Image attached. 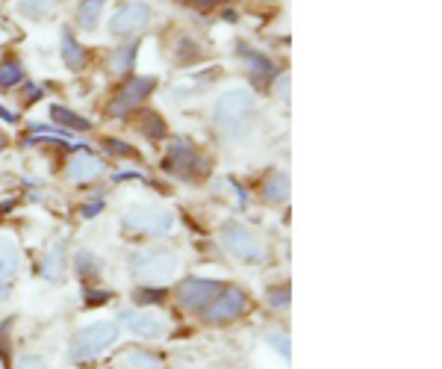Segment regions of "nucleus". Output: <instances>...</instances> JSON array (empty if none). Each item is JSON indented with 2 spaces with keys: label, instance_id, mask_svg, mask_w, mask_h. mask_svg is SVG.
<instances>
[{
  "label": "nucleus",
  "instance_id": "obj_1",
  "mask_svg": "<svg viewBox=\"0 0 442 369\" xmlns=\"http://www.w3.org/2000/svg\"><path fill=\"white\" fill-rule=\"evenodd\" d=\"M180 260L174 251L165 248H145L136 251L130 257V275L141 283V287H153V283H165L177 275Z\"/></svg>",
  "mask_w": 442,
  "mask_h": 369
},
{
  "label": "nucleus",
  "instance_id": "obj_2",
  "mask_svg": "<svg viewBox=\"0 0 442 369\" xmlns=\"http://www.w3.org/2000/svg\"><path fill=\"white\" fill-rule=\"evenodd\" d=\"M221 243H224V248L230 251L236 260H242V263L260 266V263L268 260V248H265L242 222H224V228H221Z\"/></svg>",
  "mask_w": 442,
  "mask_h": 369
},
{
  "label": "nucleus",
  "instance_id": "obj_3",
  "mask_svg": "<svg viewBox=\"0 0 442 369\" xmlns=\"http://www.w3.org/2000/svg\"><path fill=\"white\" fill-rule=\"evenodd\" d=\"M118 340V328L112 322H95L89 328H83L74 340H71V351L68 358L71 361H85V358H95L101 354L104 349H109L112 343Z\"/></svg>",
  "mask_w": 442,
  "mask_h": 369
},
{
  "label": "nucleus",
  "instance_id": "obj_4",
  "mask_svg": "<svg viewBox=\"0 0 442 369\" xmlns=\"http://www.w3.org/2000/svg\"><path fill=\"white\" fill-rule=\"evenodd\" d=\"M121 224L133 236H165L174 228V216L168 210H156V207H133L121 219Z\"/></svg>",
  "mask_w": 442,
  "mask_h": 369
},
{
  "label": "nucleus",
  "instance_id": "obj_5",
  "mask_svg": "<svg viewBox=\"0 0 442 369\" xmlns=\"http://www.w3.org/2000/svg\"><path fill=\"white\" fill-rule=\"evenodd\" d=\"M168 172H174L177 177H186V180H195V177H204L209 172V163L204 154H198L195 145H189L186 139H177L174 145L168 151Z\"/></svg>",
  "mask_w": 442,
  "mask_h": 369
},
{
  "label": "nucleus",
  "instance_id": "obj_6",
  "mask_svg": "<svg viewBox=\"0 0 442 369\" xmlns=\"http://www.w3.org/2000/svg\"><path fill=\"white\" fill-rule=\"evenodd\" d=\"M251 109H254V98L251 92L245 89H230V92H224L216 107H212V112H216V121L221 127H233V124H242L248 116H251Z\"/></svg>",
  "mask_w": 442,
  "mask_h": 369
},
{
  "label": "nucleus",
  "instance_id": "obj_7",
  "mask_svg": "<svg viewBox=\"0 0 442 369\" xmlns=\"http://www.w3.org/2000/svg\"><path fill=\"white\" fill-rule=\"evenodd\" d=\"M245 307H248V295L245 293L236 290V287H221L216 293V299L204 307V316L209 322H230V319L245 314Z\"/></svg>",
  "mask_w": 442,
  "mask_h": 369
},
{
  "label": "nucleus",
  "instance_id": "obj_8",
  "mask_svg": "<svg viewBox=\"0 0 442 369\" xmlns=\"http://www.w3.org/2000/svg\"><path fill=\"white\" fill-rule=\"evenodd\" d=\"M219 290H221V283L212 281V278H189L177 287V302L186 310H204L212 299H216Z\"/></svg>",
  "mask_w": 442,
  "mask_h": 369
},
{
  "label": "nucleus",
  "instance_id": "obj_9",
  "mask_svg": "<svg viewBox=\"0 0 442 369\" xmlns=\"http://www.w3.org/2000/svg\"><path fill=\"white\" fill-rule=\"evenodd\" d=\"M153 86H156V80L153 77H133V80H127L124 86H121V92L116 95V101L109 104V116L112 119H121L124 112H130L133 107H139L145 98L153 92Z\"/></svg>",
  "mask_w": 442,
  "mask_h": 369
},
{
  "label": "nucleus",
  "instance_id": "obj_10",
  "mask_svg": "<svg viewBox=\"0 0 442 369\" xmlns=\"http://www.w3.org/2000/svg\"><path fill=\"white\" fill-rule=\"evenodd\" d=\"M151 21V12L145 4H124L116 9V15L109 18V33L112 36H133L139 30H145Z\"/></svg>",
  "mask_w": 442,
  "mask_h": 369
},
{
  "label": "nucleus",
  "instance_id": "obj_11",
  "mask_svg": "<svg viewBox=\"0 0 442 369\" xmlns=\"http://www.w3.org/2000/svg\"><path fill=\"white\" fill-rule=\"evenodd\" d=\"M121 325L127 331H133L136 337H145V340H160L165 334V322L160 316L148 314V310H124L118 316Z\"/></svg>",
  "mask_w": 442,
  "mask_h": 369
},
{
  "label": "nucleus",
  "instance_id": "obj_12",
  "mask_svg": "<svg viewBox=\"0 0 442 369\" xmlns=\"http://www.w3.org/2000/svg\"><path fill=\"white\" fill-rule=\"evenodd\" d=\"M104 172V163L92 157V154H77L74 160L68 163V177L71 180H92Z\"/></svg>",
  "mask_w": 442,
  "mask_h": 369
},
{
  "label": "nucleus",
  "instance_id": "obj_13",
  "mask_svg": "<svg viewBox=\"0 0 442 369\" xmlns=\"http://www.w3.org/2000/svg\"><path fill=\"white\" fill-rule=\"evenodd\" d=\"M41 275H45V281H62L65 275V243L62 239H56V243L48 248V257L45 263H41Z\"/></svg>",
  "mask_w": 442,
  "mask_h": 369
},
{
  "label": "nucleus",
  "instance_id": "obj_14",
  "mask_svg": "<svg viewBox=\"0 0 442 369\" xmlns=\"http://www.w3.org/2000/svg\"><path fill=\"white\" fill-rule=\"evenodd\" d=\"M21 266V254H18V246L12 243V239L0 236V283H4L6 278H12L18 272Z\"/></svg>",
  "mask_w": 442,
  "mask_h": 369
},
{
  "label": "nucleus",
  "instance_id": "obj_15",
  "mask_svg": "<svg viewBox=\"0 0 442 369\" xmlns=\"http://www.w3.org/2000/svg\"><path fill=\"white\" fill-rule=\"evenodd\" d=\"M263 198L272 204H283L289 198V177L283 172H272L263 183Z\"/></svg>",
  "mask_w": 442,
  "mask_h": 369
},
{
  "label": "nucleus",
  "instance_id": "obj_16",
  "mask_svg": "<svg viewBox=\"0 0 442 369\" xmlns=\"http://www.w3.org/2000/svg\"><path fill=\"white\" fill-rule=\"evenodd\" d=\"M62 60L71 71H80L85 65V51H83L80 41L71 36V30H62Z\"/></svg>",
  "mask_w": 442,
  "mask_h": 369
},
{
  "label": "nucleus",
  "instance_id": "obj_17",
  "mask_svg": "<svg viewBox=\"0 0 442 369\" xmlns=\"http://www.w3.org/2000/svg\"><path fill=\"white\" fill-rule=\"evenodd\" d=\"M104 4L106 0H80L77 6V21L83 30H95L97 21H101V12H104Z\"/></svg>",
  "mask_w": 442,
  "mask_h": 369
},
{
  "label": "nucleus",
  "instance_id": "obj_18",
  "mask_svg": "<svg viewBox=\"0 0 442 369\" xmlns=\"http://www.w3.org/2000/svg\"><path fill=\"white\" fill-rule=\"evenodd\" d=\"M50 119L56 121V124H62V127H68V130H89L92 127V121L89 119H83V116H77V112H71V109H65V107H50Z\"/></svg>",
  "mask_w": 442,
  "mask_h": 369
},
{
  "label": "nucleus",
  "instance_id": "obj_19",
  "mask_svg": "<svg viewBox=\"0 0 442 369\" xmlns=\"http://www.w3.org/2000/svg\"><path fill=\"white\" fill-rule=\"evenodd\" d=\"M118 369H163V363L148 351H127L118 358Z\"/></svg>",
  "mask_w": 442,
  "mask_h": 369
},
{
  "label": "nucleus",
  "instance_id": "obj_20",
  "mask_svg": "<svg viewBox=\"0 0 442 369\" xmlns=\"http://www.w3.org/2000/svg\"><path fill=\"white\" fill-rule=\"evenodd\" d=\"M136 41H127V45H121L116 53H112V60H109V68L116 71V74H124V71H130L133 68V56H136Z\"/></svg>",
  "mask_w": 442,
  "mask_h": 369
},
{
  "label": "nucleus",
  "instance_id": "obj_21",
  "mask_svg": "<svg viewBox=\"0 0 442 369\" xmlns=\"http://www.w3.org/2000/svg\"><path fill=\"white\" fill-rule=\"evenodd\" d=\"M139 127H141V133H148V139H165V124L156 112H145V119H141Z\"/></svg>",
  "mask_w": 442,
  "mask_h": 369
},
{
  "label": "nucleus",
  "instance_id": "obj_22",
  "mask_svg": "<svg viewBox=\"0 0 442 369\" xmlns=\"http://www.w3.org/2000/svg\"><path fill=\"white\" fill-rule=\"evenodd\" d=\"M50 9H53V0H21V12H27L33 18H45Z\"/></svg>",
  "mask_w": 442,
  "mask_h": 369
},
{
  "label": "nucleus",
  "instance_id": "obj_23",
  "mask_svg": "<svg viewBox=\"0 0 442 369\" xmlns=\"http://www.w3.org/2000/svg\"><path fill=\"white\" fill-rule=\"evenodd\" d=\"M21 77H24V71L18 62L0 65V86H15V83H21Z\"/></svg>",
  "mask_w": 442,
  "mask_h": 369
},
{
  "label": "nucleus",
  "instance_id": "obj_24",
  "mask_svg": "<svg viewBox=\"0 0 442 369\" xmlns=\"http://www.w3.org/2000/svg\"><path fill=\"white\" fill-rule=\"evenodd\" d=\"M97 269H101V266H97V260H95L92 251H80V254H77V272H80V275H95Z\"/></svg>",
  "mask_w": 442,
  "mask_h": 369
},
{
  "label": "nucleus",
  "instance_id": "obj_25",
  "mask_svg": "<svg viewBox=\"0 0 442 369\" xmlns=\"http://www.w3.org/2000/svg\"><path fill=\"white\" fill-rule=\"evenodd\" d=\"M136 304H151V302H163L165 299V290H151V287H141L136 290Z\"/></svg>",
  "mask_w": 442,
  "mask_h": 369
},
{
  "label": "nucleus",
  "instance_id": "obj_26",
  "mask_svg": "<svg viewBox=\"0 0 442 369\" xmlns=\"http://www.w3.org/2000/svg\"><path fill=\"white\" fill-rule=\"evenodd\" d=\"M268 304L272 307H277V310H283L289 304V290L283 287V290H268Z\"/></svg>",
  "mask_w": 442,
  "mask_h": 369
},
{
  "label": "nucleus",
  "instance_id": "obj_27",
  "mask_svg": "<svg viewBox=\"0 0 442 369\" xmlns=\"http://www.w3.org/2000/svg\"><path fill=\"white\" fill-rule=\"evenodd\" d=\"M265 343H272V346L277 349L280 358H289V340H286V337H280V334H268V337H265Z\"/></svg>",
  "mask_w": 442,
  "mask_h": 369
},
{
  "label": "nucleus",
  "instance_id": "obj_28",
  "mask_svg": "<svg viewBox=\"0 0 442 369\" xmlns=\"http://www.w3.org/2000/svg\"><path fill=\"white\" fill-rule=\"evenodd\" d=\"M18 369H48V363L39 358V354H27V358H21Z\"/></svg>",
  "mask_w": 442,
  "mask_h": 369
},
{
  "label": "nucleus",
  "instance_id": "obj_29",
  "mask_svg": "<svg viewBox=\"0 0 442 369\" xmlns=\"http://www.w3.org/2000/svg\"><path fill=\"white\" fill-rule=\"evenodd\" d=\"M97 302H109V293H95V290H85V304H97Z\"/></svg>",
  "mask_w": 442,
  "mask_h": 369
},
{
  "label": "nucleus",
  "instance_id": "obj_30",
  "mask_svg": "<svg viewBox=\"0 0 442 369\" xmlns=\"http://www.w3.org/2000/svg\"><path fill=\"white\" fill-rule=\"evenodd\" d=\"M101 210H104V201H92V204H85V207H83V216H85V219H92V216H97Z\"/></svg>",
  "mask_w": 442,
  "mask_h": 369
},
{
  "label": "nucleus",
  "instance_id": "obj_31",
  "mask_svg": "<svg viewBox=\"0 0 442 369\" xmlns=\"http://www.w3.org/2000/svg\"><path fill=\"white\" fill-rule=\"evenodd\" d=\"M106 148H109V151H116V154H133L130 145H121V142H116V139H106Z\"/></svg>",
  "mask_w": 442,
  "mask_h": 369
},
{
  "label": "nucleus",
  "instance_id": "obj_32",
  "mask_svg": "<svg viewBox=\"0 0 442 369\" xmlns=\"http://www.w3.org/2000/svg\"><path fill=\"white\" fill-rule=\"evenodd\" d=\"M41 92H39V86H27V101H36Z\"/></svg>",
  "mask_w": 442,
  "mask_h": 369
},
{
  "label": "nucleus",
  "instance_id": "obj_33",
  "mask_svg": "<svg viewBox=\"0 0 442 369\" xmlns=\"http://www.w3.org/2000/svg\"><path fill=\"white\" fill-rule=\"evenodd\" d=\"M0 119H6V121H15V116H12L9 109H4V107H0Z\"/></svg>",
  "mask_w": 442,
  "mask_h": 369
},
{
  "label": "nucleus",
  "instance_id": "obj_34",
  "mask_svg": "<svg viewBox=\"0 0 442 369\" xmlns=\"http://www.w3.org/2000/svg\"><path fill=\"white\" fill-rule=\"evenodd\" d=\"M4 148H6V133L0 130V151H4Z\"/></svg>",
  "mask_w": 442,
  "mask_h": 369
},
{
  "label": "nucleus",
  "instance_id": "obj_35",
  "mask_svg": "<svg viewBox=\"0 0 442 369\" xmlns=\"http://www.w3.org/2000/svg\"><path fill=\"white\" fill-rule=\"evenodd\" d=\"M201 6H212V4H219V0H198Z\"/></svg>",
  "mask_w": 442,
  "mask_h": 369
}]
</instances>
